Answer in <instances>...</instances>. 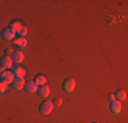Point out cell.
I'll list each match as a JSON object with an SVG mask.
<instances>
[{"mask_svg":"<svg viewBox=\"0 0 128 123\" xmlns=\"http://www.w3.org/2000/svg\"><path fill=\"white\" fill-rule=\"evenodd\" d=\"M12 53H14V51H12V48H7L6 49V56H12Z\"/></svg>","mask_w":128,"mask_h":123,"instance_id":"obj_19","label":"cell"},{"mask_svg":"<svg viewBox=\"0 0 128 123\" xmlns=\"http://www.w3.org/2000/svg\"><path fill=\"white\" fill-rule=\"evenodd\" d=\"M26 34H27V27L26 26H22V27H20V30L16 33L18 37H25Z\"/></svg>","mask_w":128,"mask_h":123,"instance_id":"obj_16","label":"cell"},{"mask_svg":"<svg viewBox=\"0 0 128 123\" xmlns=\"http://www.w3.org/2000/svg\"><path fill=\"white\" fill-rule=\"evenodd\" d=\"M0 67L2 69H4V70H8V69H11L12 67V59H11L10 56H2L0 57Z\"/></svg>","mask_w":128,"mask_h":123,"instance_id":"obj_4","label":"cell"},{"mask_svg":"<svg viewBox=\"0 0 128 123\" xmlns=\"http://www.w3.org/2000/svg\"><path fill=\"white\" fill-rule=\"evenodd\" d=\"M15 36H16V34H15V33L10 29V27L2 30V37H3V40H6V41H14V40H15Z\"/></svg>","mask_w":128,"mask_h":123,"instance_id":"obj_3","label":"cell"},{"mask_svg":"<svg viewBox=\"0 0 128 123\" xmlns=\"http://www.w3.org/2000/svg\"><path fill=\"white\" fill-rule=\"evenodd\" d=\"M6 89H7V84H6L4 81H2V79H0V93H4Z\"/></svg>","mask_w":128,"mask_h":123,"instance_id":"obj_18","label":"cell"},{"mask_svg":"<svg viewBox=\"0 0 128 123\" xmlns=\"http://www.w3.org/2000/svg\"><path fill=\"white\" fill-rule=\"evenodd\" d=\"M62 103H63L62 97H56V98H53V100H52L53 107H60V105H62Z\"/></svg>","mask_w":128,"mask_h":123,"instance_id":"obj_17","label":"cell"},{"mask_svg":"<svg viewBox=\"0 0 128 123\" xmlns=\"http://www.w3.org/2000/svg\"><path fill=\"white\" fill-rule=\"evenodd\" d=\"M108 100H109V101H114V100H116V98H114V94H109V96H108Z\"/></svg>","mask_w":128,"mask_h":123,"instance_id":"obj_20","label":"cell"},{"mask_svg":"<svg viewBox=\"0 0 128 123\" xmlns=\"http://www.w3.org/2000/svg\"><path fill=\"white\" fill-rule=\"evenodd\" d=\"M52 109H53V104H52V101H42L41 104H40V113L41 115H49L52 112Z\"/></svg>","mask_w":128,"mask_h":123,"instance_id":"obj_1","label":"cell"},{"mask_svg":"<svg viewBox=\"0 0 128 123\" xmlns=\"http://www.w3.org/2000/svg\"><path fill=\"white\" fill-rule=\"evenodd\" d=\"M11 59H12V63H20L25 59V55H23L22 51H15L12 53V56H11Z\"/></svg>","mask_w":128,"mask_h":123,"instance_id":"obj_12","label":"cell"},{"mask_svg":"<svg viewBox=\"0 0 128 123\" xmlns=\"http://www.w3.org/2000/svg\"><path fill=\"white\" fill-rule=\"evenodd\" d=\"M25 84L26 81L23 78H15L12 82H11V86L15 89V90H22L23 88H25Z\"/></svg>","mask_w":128,"mask_h":123,"instance_id":"obj_7","label":"cell"},{"mask_svg":"<svg viewBox=\"0 0 128 123\" xmlns=\"http://www.w3.org/2000/svg\"><path fill=\"white\" fill-rule=\"evenodd\" d=\"M114 98H116L117 101H120V103H121V101H124V100L127 98V93H126L124 90H121V89H120V90H117V92L114 93Z\"/></svg>","mask_w":128,"mask_h":123,"instance_id":"obj_15","label":"cell"},{"mask_svg":"<svg viewBox=\"0 0 128 123\" xmlns=\"http://www.w3.org/2000/svg\"><path fill=\"white\" fill-rule=\"evenodd\" d=\"M109 109H110V112H113V113H120L121 112V103L117 101V100L110 101V104H109Z\"/></svg>","mask_w":128,"mask_h":123,"instance_id":"obj_10","label":"cell"},{"mask_svg":"<svg viewBox=\"0 0 128 123\" xmlns=\"http://www.w3.org/2000/svg\"><path fill=\"white\" fill-rule=\"evenodd\" d=\"M93 123H98V122H93Z\"/></svg>","mask_w":128,"mask_h":123,"instance_id":"obj_22","label":"cell"},{"mask_svg":"<svg viewBox=\"0 0 128 123\" xmlns=\"http://www.w3.org/2000/svg\"><path fill=\"white\" fill-rule=\"evenodd\" d=\"M11 71H12V74L15 75V78H23L25 74H26V70L23 69V67H20V66L11 67Z\"/></svg>","mask_w":128,"mask_h":123,"instance_id":"obj_9","label":"cell"},{"mask_svg":"<svg viewBox=\"0 0 128 123\" xmlns=\"http://www.w3.org/2000/svg\"><path fill=\"white\" fill-rule=\"evenodd\" d=\"M4 71H6V70H4V69H2V67H0V77H2V74L4 73Z\"/></svg>","mask_w":128,"mask_h":123,"instance_id":"obj_21","label":"cell"},{"mask_svg":"<svg viewBox=\"0 0 128 123\" xmlns=\"http://www.w3.org/2000/svg\"><path fill=\"white\" fill-rule=\"evenodd\" d=\"M25 90L27 92V93H34V92H37V89H38V85L36 84L34 81H29V82H26L25 84Z\"/></svg>","mask_w":128,"mask_h":123,"instance_id":"obj_11","label":"cell"},{"mask_svg":"<svg viewBox=\"0 0 128 123\" xmlns=\"http://www.w3.org/2000/svg\"><path fill=\"white\" fill-rule=\"evenodd\" d=\"M34 82H36V84H37L38 86L46 85V77H45L44 74H38V75L34 78Z\"/></svg>","mask_w":128,"mask_h":123,"instance_id":"obj_14","label":"cell"},{"mask_svg":"<svg viewBox=\"0 0 128 123\" xmlns=\"http://www.w3.org/2000/svg\"><path fill=\"white\" fill-rule=\"evenodd\" d=\"M0 79H2V81H4L6 84L8 85V84H11V82H12L14 79H15V75L12 74V71H11V70H6V71L2 74Z\"/></svg>","mask_w":128,"mask_h":123,"instance_id":"obj_5","label":"cell"},{"mask_svg":"<svg viewBox=\"0 0 128 123\" xmlns=\"http://www.w3.org/2000/svg\"><path fill=\"white\" fill-rule=\"evenodd\" d=\"M62 88H63L64 92H72V90H74V88H75V81L72 78L64 79L63 84H62Z\"/></svg>","mask_w":128,"mask_h":123,"instance_id":"obj_2","label":"cell"},{"mask_svg":"<svg viewBox=\"0 0 128 123\" xmlns=\"http://www.w3.org/2000/svg\"><path fill=\"white\" fill-rule=\"evenodd\" d=\"M22 26H23V25H22V22H20V21H12V22L10 23V26H8V27H10V29L12 30L15 34H16V33L20 30V27H22Z\"/></svg>","mask_w":128,"mask_h":123,"instance_id":"obj_13","label":"cell"},{"mask_svg":"<svg viewBox=\"0 0 128 123\" xmlns=\"http://www.w3.org/2000/svg\"><path fill=\"white\" fill-rule=\"evenodd\" d=\"M12 42H14V47L18 49H22V48L27 47V40L25 37H15V40Z\"/></svg>","mask_w":128,"mask_h":123,"instance_id":"obj_6","label":"cell"},{"mask_svg":"<svg viewBox=\"0 0 128 123\" xmlns=\"http://www.w3.org/2000/svg\"><path fill=\"white\" fill-rule=\"evenodd\" d=\"M36 93H37L40 97L45 98V97H48V96H49V93H50V89H49V86H46V85H42V86H38V89H37V92H36Z\"/></svg>","mask_w":128,"mask_h":123,"instance_id":"obj_8","label":"cell"}]
</instances>
